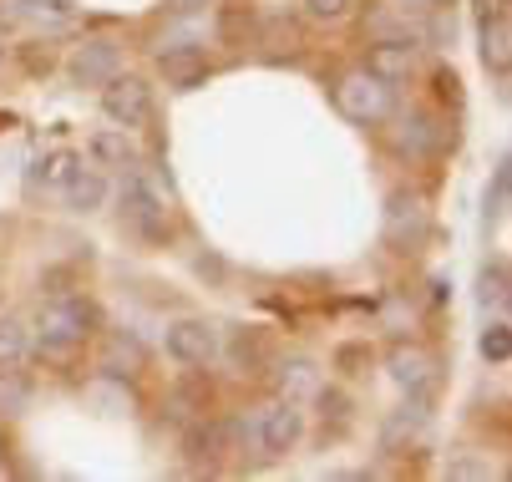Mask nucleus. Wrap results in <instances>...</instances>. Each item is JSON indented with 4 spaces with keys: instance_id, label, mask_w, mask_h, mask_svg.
<instances>
[{
    "instance_id": "1",
    "label": "nucleus",
    "mask_w": 512,
    "mask_h": 482,
    "mask_svg": "<svg viewBox=\"0 0 512 482\" xmlns=\"http://www.w3.org/2000/svg\"><path fill=\"white\" fill-rule=\"evenodd\" d=\"M97 320L102 315H97V305L87 295H51L41 305V315H36V351H41V361H56V366L77 361L87 351V340L97 335Z\"/></svg>"
},
{
    "instance_id": "2",
    "label": "nucleus",
    "mask_w": 512,
    "mask_h": 482,
    "mask_svg": "<svg viewBox=\"0 0 512 482\" xmlns=\"http://www.w3.org/2000/svg\"><path fill=\"white\" fill-rule=\"evenodd\" d=\"M122 219L127 229H137L142 239H168L178 224V198L173 183L153 168V163H132L122 168Z\"/></svg>"
},
{
    "instance_id": "3",
    "label": "nucleus",
    "mask_w": 512,
    "mask_h": 482,
    "mask_svg": "<svg viewBox=\"0 0 512 482\" xmlns=\"http://www.w3.org/2000/svg\"><path fill=\"white\" fill-rule=\"evenodd\" d=\"M229 437H234V452H259L264 462L289 457L300 447V437H305V411H300V401L274 396V401L254 406L249 417H239L229 427Z\"/></svg>"
},
{
    "instance_id": "4",
    "label": "nucleus",
    "mask_w": 512,
    "mask_h": 482,
    "mask_svg": "<svg viewBox=\"0 0 512 482\" xmlns=\"http://www.w3.org/2000/svg\"><path fill=\"white\" fill-rule=\"evenodd\" d=\"M335 107H340V117H350L355 127H381L396 102H391V87H386L381 77H371L365 66H355V72H345V77L335 82Z\"/></svg>"
},
{
    "instance_id": "5",
    "label": "nucleus",
    "mask_w": 512,
    "mask_h": 482,
    "mask_svg": "<svg viewBox=\"0 0 512 482\" xmlns=\"http://www.w3.org/2000/svg\"><path fill=\"white\" fill-rule=\"evenodd\" d=\"M117 72H122V46L112 36H87L77 51L66 56L71 87H107Z\"/></svg>"
},
{
    "instance_id": "6",
    "label": "nucleus",
    "mask_w": 512,
    "mask_h": 482,
    "mask_svg": "<svg viewBox=\"0 0 512 482\" xmlns=\"http://www.w3.org/2000/svg\"><path fill=\"white\" fill-rule=\"evenodd\" d=\"M163 346L178 366H213L218 361V325L213 320H198V315H183L168 325Z\"/></svg>"
},
{
    "instance_id": "7",
    "label": "nucleus",
    "mask_w": 512,
    "mask_h": 482,
    "mask_svg": "<svg viewBox=\"0 0 512 482\" xmlns=\"http://www.w3.org/2000/svg\"><path fill=\"white\" fill-rule=\"evenodd\" d=\"M102 112L117 122V127H127V132H137V127H148V117H153V87L142 82V77H112L107 87H102Z\"/></svg>"
},
{
    "instance_id": "8",
    "label": "nucleus",
    "mask_w": 512,
    "mask_h": 482,
    "mask_svg": "<svg viewBox=\"0 0 512 482\" xmlns=\"http://www.w3.org/2000/svg\"><path fill=\"white\" fill-rule=\"evenodd\" d=\"M386 371H391V381H396L406 396H416V401H426V396L436 391V356H431L426 346H416V340H396L391 356H386Z\"/></svg>"
},
{
    "instance_id": "9",
    "label": "nucleus",
    "mask_w": 512,
    "mask_h": 482,
    "mask_svg": "<svg viewBox=\"0 0 512 482\" xmlns=\"http://www.w3.org/2000/svg\"><path fill=\"white\" fill-rule=\"evenodd\" d=\"M426 239V203L416 193H391L386 198V244L391 249H416Z\"/></svg>"
},
{
    "instance_id": "10",
    "label": "nucleus",
    "mask_w": 512,
    "mask_h": 482,
    "mask_svg": "<svg viewBox=\"0 0 512 482\" xmlns=\"http://www.w3.org/2000/svg\"><path fill=\"white\" fill-rule=\"evenodd\" d=\"M365 72L381 77L386 87H401L416 77V46L411 41H376L371 56H365Z\"/></svg>"
},
{
    "instance_id": "11",
    "label": "nucleus",
    "mask_w": 512,
    "mask_h": 482,
    "mask_svg": "<svg viewBox=\"0 0 512 482\" xmlns=\"http://www.w3.org/2000/svg\"><path fill=\"white\" fill-rule=\"evenodd\" d=\"M158 72H163V82H168L173 92H193V87L208 77V56H203L198 46H163Z\"/></svg>"
},
{
    "instance_id": "12",
    "label": "nucleus",
    "mask_w": 512,
    "mask_h": 482,
    "mask_svg": "<svg viewBox=\"0 0 512 482\" xmlns=\"http://www.w3.org/2000/svg\"><path fill=\"white\" fill-rule=\"evenodd\" d=\"M61 203H66L71 214H97L102 203H107V173L77 163V173H71L66 188H61Z\"/></svg>"
},
{
    "instance_id": "13",
    "label": "nucleus",
    "mask_w": 512,
    "mask_h": 482,
    "mask_svg": "<svg viewBox=\"0 0 512 482\" xmlns=\"http://www.w3.org/2000/svg\"><path fill=\"white\" fill-rule=\"evenodd\" d=\"M477 41H482V66L507 82V66H512V21L507 16H492V21H477Z\"/></svg>"
},
{
    "instance_id": "14",
    "label": "nucleus",
    "mask_w": 512,
    "mask_h": 482,
    "mask_svg": "<svg viewBox=\"0 0 512 482\" xmlns=\"http://www.w3.org/2000/svg\"><path fill=\"white\" fill-rule=\"evenodd\" d=\"M142 366H148L142 340L127 335V330H112V335H107V351H102V371H107V376H137Z\"/></svg>"
},
{
    "instance_id": "15",
    "label": "nucleus",
    "mask_w": 512,
    "mask_h": 482,
    "mask_svg": "<svg viewBox=\"0 0 512 482\" xmlns=\"http://www.w3.org/2000/svg\"><path fill=\"white\" fill-rule=\"evenodd\" d=\"M234 452V437H229V422H198L188 432V457L198 467H218V457Z\"/></svg>"
},
{
    "instance_id": "16",
    "label": "nucleus",
    "mask_w": 512,
    "mask_h": 482,
    "mask_svg": "<svg viewBox=\"0 0 512 482\" xmlns=\"http://www.w3.org/2000/svg\"><path fill=\"white\" fill-rule=\"evenodd\" d=\"M92 158H97L102 168H132V163H142V153H137V143H132L127 127L97 132V137H92Z\"/></svg>"
},
{
    "instance_id": "17",
    "label": "nucleus",
    "mask_w": 512,
    "mask_h": 482,
    "mask_svg": "<svg viewBox=\"0 0 512 482\" xmlns=\"http://www.w3.org/2000/svg\"><path fill=\"white\" fill-rule=\"evenodd\" d=\"M436 143H442V132L431 127V117H421V112L401 117V127H396V153H406V158H431Z\"/></svg>"
},
{
    "instance_id": "18",
    "label": "nucleus",
    "mask_w": 512,
    "mask_h": 482,
    "mask_svg": "<svg viewBox=\"0 0 512 482\" xmlns=\"http://www.w3.org/2000/svg\"><path fill=\"white\" fill-rule=\"evenodd\" d=\"M16 11H21V21H31L41 31H61L77 21V0H16Z\"/></svg>"
},
{
    "instance_id": "19",
    "label": "nucleus",
    "mask_w": 512,
    "mask_h": 482,
    "mask_svg": "<svg viewBox=\"0 0 512 482\" xmlns=\"http://www.w3.org/2000/svg\"><path fill=\"white\" fill-rule=\"evenodd\" d=\"M507 290H512L507 264H502V259H487V264H482V274H477V305H482L487 315H492V310L502 315V310H507Z\"/></svg>"
},
{
    "instance_id": "20",
    "label": "nucleus",
    "mask_w": 512,
    "mask_h": 482,
    "mask_svg": "<svg viewBox=\"0 0 512 482\" xmlns=\"http://www.w3.org/2000/svg\"><path fill=\"white\" fill-rule=\"evenodd\" d=\"M77 163H82V158H77V153H66V148H61V153H46V158L31 168V188H46V193L61 198V188H66L71 173H77Z\"/></svg>"
},
{
    "instance_id": "21",
    "label": "nucleus",
    "mask_w": 512,
    "mask_h": 482,
    "mask_svg": "<svg viewBox=\"0 0 512 482\" xmlns=\"http://www.w3.org/2000/svg\"><path fill=\"white\" fill-rule=\"evenodd\" d=\"M26 356H31V330H26V320L21 315H0V366H26Z\"/></svg>"
},
{
    "instance_id": "22",
    "label": "nucleus",
    "mask_w": 512,
    "mask_h": 482,
    "mask_svg": "<svg viewBox=\"0 0 512 482\" xmlns=\"http://www.w3.org/2000/svg\"><path fill=\"white\" fill-rule=\"evenodd\" d=\"M315 391H320V371H315V361H284V366H279V396L305 401V396H315Z\"/></svg>"
},
{
    "instance_id": "23",
    "label": "nucleus",
    "mask_w": 512,
    "mask_h": 482,
    "mask_svg": "<svg viewBox=\"0 0 512 482\" xmlns=\"http://www.w3.org/2000/svg\"><path fill=\"white\" fill-rule=\"evenodd\" d=\"M477 351H482V361H487V366H507V361H512V325H507V315H497V320H487V325H482Z\"/></svg>"
},
{
    "instance_id": "24",
    "label": "nucleus",
    "mask_w": 512,
    "mask_h": 482,
    "mask_svg": "<svg viewBox=\"0 0 512 482\" xmlns=\"http://www.w3.org/2000/svg\"><path fill=\"white\" fill-rule=\"evenodd\" d=\"M31 386L21 381V366H0V411H26Z\"/></svg>"
},
{
    "instance_id": "25",
    "label": "nucleus",
    "mask_w": 512,
    "mask_h": 482,
    "mask_svg": "<svg viewBox=\"0 0 512 482\" xmlns=\"http://www.w3.org/2000/svg\"><path fill=\"white\" fill-rule=\"evenodd\" d=\"M315 401H320V411H325V427H330V422H335V427L350 422V401H345L340 391H315Z\"/></svg>"
},
{
    "instance_id": "26",
    "label": "nucleus",
    "mask_w": 512,
    "mask_h": 482,
    "mask_svg": "<svg viewBox=\"0 0 512 482\" xmlns=\"http://www.w3.org/2000/svg\"><path fill=\"white\" fill-rule=\"evenodd\" d=\"M350 6H355V0H305V11H310L315 21H325V26H330V21H345Z\"/></svg>"
},
{
    "instance_id": "27",
    "label": "nucleus",
    "mask_w": 512,
    "mask_h": 482,
    "mask_svg": "<svg viewBox=\"0 0 512 482\" xmlns=\"http://www.w3.org/2000/svg\"><path fill=\"white\" fill-rule=\"evenodd\" d=\"M447 477L472 482V477H492V467H487V462H477V457H452V462H447Z\"/></svg>"
},
{
    "instance_id": "28",
    "label": "nucleus",
    "mask_w": 512,
    "mask_h": 482,
    "mask_svg": "<svg viewBox=\"0 0 512 482\" xmlns=\"http://www.w3.org/2000/svg\"><path fill=\"white\" fill-rule=\"evenodd\" d=\"M502 203H507V163L497 168V188H487V224L502 219Z\"/></svg>"
},
{
    "instance_id": "29",
    "label": "nucleus",
    "mask_w": 512,
    "mask_h": 482,
    "mask_svg": "<svg viewBox=\"0 0 512 482\" xmlns=\"http://www.w3.org/2000/svg\"><path fill=\"white\" fill-rule=\"evenodd\" d=\"M21 26V11H16V0H0V41H6L11 31Z\"/></svg>"
},
{
    "instance_id": "30",
    "label": "nucleus",
    "mask_w": 512,
    "mask_h": 482,
    "mask_svg": "<svg viewBox=\"0 0 512 482\" xmlns=\"http://www.w3.org/2000/svg\"><path fill=\"white\" fill-rule=\"evenodd\" d=\"M492 16H507V0H477V21H492Z\"/></svg>"
},
{
    "instance_id": "31",
    "label": "nucleus",
    "mask_w": 512,
    "mask_h": 482,
    "mask_svg": "<svg viewBox=\"0 0 512 482\" xmlns=\"http://www.w3.org/2000/svg\"><path fill=\"white\" fill-rule=\"evenodd\" d=\"M11 472V452H6V437H0V477Z\"/></svg>"
},
{
    "instance_id": "32",
    "label": "nucleus",
    "mask_w": 512,
    "mask_h": 482,
    "mask_svg": "<svg viewBox=\"0 0 512 482\" xmlns=\"http://www.w3.org/2000/svg\"><path fill=\"white\" fill-rule=\"evenodd\" d=\"M401 6H406V11H431L436 0H401Z\"/></svg>"
},
{
    "instance_id": "33",
    "label": "nucleus",
    "mask_w": 512,
    "mask_h": 482,
    "mask_svg": "<svg viewBox=\"0 0 512 482\" xmlns=\"http://www.w3.org/2000/svg\"><path fill=\"white\" fill-rule=\"evenodd\" d=\"M178 6H188V11H193V6H203V0H178Z\"/></svg>"
},
{
    "instance_id": "34",
    "label": "nucleus",
    "mask_w": 512,
    "mask_h": 482,
    "mask_svg": "<svg viewBox=\"0 0 512 482\" xmlns=\"http://www.w3.org/2000/svg\"><path fill=\"white\" fill-rule=\"evenodd\" d=\"M0 61H6V41H0Z\"/></svg>"
}]
</instances>
